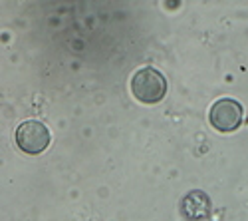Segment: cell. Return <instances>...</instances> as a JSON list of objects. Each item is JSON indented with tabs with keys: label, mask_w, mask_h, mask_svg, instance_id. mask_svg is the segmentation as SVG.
Masks as SVG:
<instances>
[{
	"label": "cell",
	"mask_w": 248,
	"mask_h": 221,
	"mask_svg": "<svg viewBox=\"0 0 248 221\" xmlns=\"http://www.w3.org/2000/svg\"><path fill=\"white\" fill-rule=\"evenodd\" d=\"M242 104L236 102L232 98H222L218 102L213 104L211 112H209V119L211 126H215V130L218 132H234L240 124H242Z\"/></svg>",
	"instance_id": "obj_3"
},
{
	"label": "cell",
	"mask_w": 248,
	"mask_h": 221,
	"mask_svg": "<svg viewBox=\"0 0 248 221\" xmlns=\"http://www.w3.org/2000/svg\"><path fill=\"white\" fill-rule=\"evenodd\" d=\"M131 94L143 104H159L167 94V80L155 68H141L131 78Z\"/></svg>",
	"instance_id": "obj_1"
},
{
	"label": "cell",
	"mask_w": 248,
	"mask_h": 221,
	"mask_svg": "<svg viewBox=\"0 0 248 221\" xmlns=\"http://www.w3.org/2000/svg\"><path fill=\"white\" fill-rule=\"evenodd\" d=\"M50 132L44 124L36 122V119H30V122H24L16 128V144L24 153L30 155H38L42 153L48 146H50Z\"/></svg>",
	"instance_id": "obj_2"
}]
</instances>
